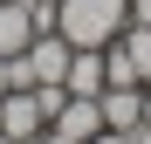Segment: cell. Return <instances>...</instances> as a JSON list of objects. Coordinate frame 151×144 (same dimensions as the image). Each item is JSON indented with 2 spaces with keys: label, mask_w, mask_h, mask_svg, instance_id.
<instances>
[{
  "label": "cell",
  "mask_w": 151,
  "mask_h": 144,
  "mask_svg": "<svg viewBox=\"0 0 151 144\" xmlns=\"http://www.w3.org/2000/svg\"><path fill=\"white\" fill-rule=\"evenodd\" d=\"M131 21V0H55V34L69 48H110Z\"/></svg>",
  "instance_id": "cell-1"
},
{
  "label": "cell",
  "mask_w": 151,
  "mask_h": 144,
  "mask_svg": "<svg viewBox=\"0 0 151 144\" xmlns=\"http://www.w3.org/2000/svg\"><path fill=\"white\" fill-rule=\"evenodd\" d=\"M0 130H7L14 144H21V137H41V130H48L41 96H35V89H7V96H0Z\"/></svg>",
  "instance_id": "cell-2"
},
{
  "label": "cell",
  "mask_w": 151,
  "mask_h": 144,
  "mask_svg": "<svg viewBox=\"0 0 151 144\" xmlns=\"http://www.w3.org/2000/svg\"><path fill=\"white\" fill-rule=\"evenodd\" d=\"M96 110H103V130H137L144 124V82H110L96 96Z\"/></svg>",
  "instance_id": "cell-3"
},
{
  "label": "cell",
  "mask_w": 151,
  "mask_h": 144,
  "mask_svg": "<svg viewBox=\"0 0 151 144\" xmlns=\"http://www.w3.org/2000/svg\"><path fill=\"white\" fill-rule=\"evenodd\" d=\"M69 96H103L110 89V69H103V48H69V76H62Z\"/></svg>",
  "instance_id": "cell-4"
},
{
  "label": "cell",
  "mask_w": 151,
  "mask_h": 144,
  "mask_svg": "<svg viewBox=\"0 0 151 144\" xmlns=\"http://www.w3.org/2000/svg\"><path fill=\"white\" fill-rule=\"evenodd\" d=\"M28 69H35V82H62V76H69V41H62L55 28H41V34L28 41Z\"/></svg>",
  "instance_id": "cell-5"
},
{
  "label": "cell",
  "mask_w": 151,
  "mask_h": 144,
  "mask_svg": "<svg viewBox=\"0 0 151 144\" xmlns=\"http://www.w3.org/2000/svg\"><path fill=\"white\" fill-rule=\"evenodd\" d=\"M35 7L28 0H0V55H28V41H35Z\"/></svg>",
  "instance_id": "cell-6"
},
{
  "label": "cell",
  "mask_w": 151,
  "mask_h": 144,
  "mask_svg": "<svg viewBox=\"0 0 151 144\" xmlns=\"http://www.w3.org/2000/svg\"><path fill=\"white\" fill-rule=\"evenodd\" d=\"M117 48H124V62H131V76H137V82H151V28H137V21H124Z\"/></svg>",
  "instance_id": "cell-7"
},
{
  "label": "cell",
  "mask_w": 151,
  "mask_h": 144,
  "mask_svg": "<svg viewBox=\"0 0 151 144\" xmlns=\"http://www.w3.org/2000/svg\"><path fill=\"white\" fill-rule=\"evenodd\" d=\"M14 89V55H0V96Z\"/></svg>",
  "instance_id": "cell-8"
},
{
  "label": "cell",
  "mask_w": 151,
  "mask_h": 144,
  "mask_svg": "<svg viewBox=\"0 0 151 144\" xmlns=\"http://www.w3.org/2000/svg\"><path fill=\"white\" fill-rule=\"evenodd\" d=\"M131 21H137V28H151V0H131Z\"/></svg>",
  "instance_id": "cell-9"
},
{
  "label": "cell",
  "mask_w": 151,
  "mask_h": 144,
  "mask_svg": "<svg viewBox=\"0 0 151 144\" xmlns=\"http://www.w3.org/2000/svg\"><path fill=\"white\" fill-rule=\"evenodd\" d=\"M89 144H131V130H96Z\"/></svg>",
  "instance_id": "cell-10"
},
{
  "label": "cell",
  "mask_w": 151,
  "mask_h": 144,
  "mask_svg": "<svg viewBox=\"0 0 151 144\" xmlns=\"http://www.w3.org/2000/svg\"><path fill=\"white\" fill-rule=\"evenodd\" d=\"M131 144H151V124H137V130H131Z\"/></svg>",
  "instance_id": "cell-11"
},
{
  "label": "cell",
  "mask_w": 151,
  "mask_h": 144,
  "mask_svg": "<svg viewBox=\"0 0 151 144\" xmlns=\"http://www.w3.org/2000/svg\"><path fill=\"white\" fill-rule=\"evenodd\" d=\"M144 124H151V82H144Z\"/></svg>",
  "instance_id": "cell-12"
},
{
  "label": "cell",
  "mask_w": 151,
  "mask_h": 144,
  "mask_svg": "<svg viewBox=\"0 0 151 144\" xmlns=\"http://www.w3.org/2000/svg\"><path fill=\"white\" fill-rule=\"evenodd\" d=\"M0 144H14V137H7V130H0Z\"/></svg>",
  "instance_id": "cell-13"
},
{
  "label": "cell",
  "mask_w": 151,
  "mask_h": 144,
  "mask_svg": "<svg viewBox=\"0 0 151 144\" xmlns=\"http://www.w3.org/2000/svg\"><path fill=\"white\" fill-rule=\"evenodd\" d=\"M21 144H41V137H21Z\"/></svg>",
  "instance_id": "cell-14"
}]
</instances>
